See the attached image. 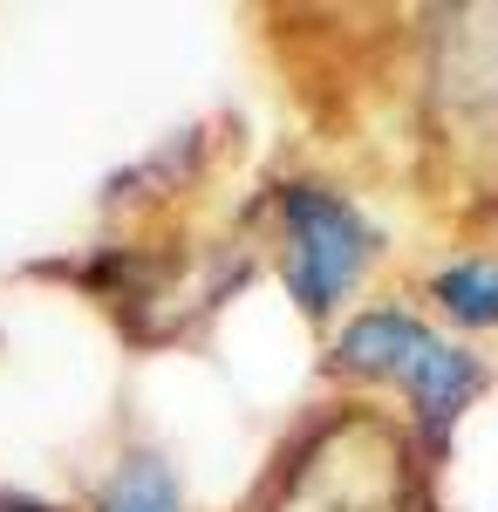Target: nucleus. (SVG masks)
Returning a JSON list of instances; mask_svg holds the SVG:
<instances>
[{
    "instance_id": "obj_1",
    "label": "nucleus",
    "mask_w": 498,
    "mask_h": 512,
    "mask_svg": "<svg viewBox=\"0 0 498 512\" xmlns=\"http://www.w3.org/2000/svg\"><path fill=\"white\" fill-rule=\"evenodd\" d=\"M342 362L403 383V390L417 396L430 437H444L464 417V403L485 390V369H478L464 349H451L444 335H430L423 321H410V315H362L342 335Z\"/></svg>"
},
{
    "instance_id": "obj_4",
    "label": "nucleus",
    "mask_w": 498,
    "mask_h": 512,
    "mask_svg": "<svg viewBox=\"0 0 498 512\" xmlns=\"http://www.w3.org/2000/svg\"><path fill=\"white\" fill-rule=\"evenodd\" d=\"M437 294H444L451 315H464V321H485V328L498 321V267H492V260L444 267V274H437Z\"/></svg>"
},
{
    "instance_id": "obj_5",
    "label": "nucleus",
    "mask_w": 498,
    "mask_h": 512,
    "mask_svg": "<svg viewBox=\"0 0 498 512\" xmlns=\"http://www.w3.org/2000/svg\"><path fill=\"white\" fill-rule=\"evenodd\" d=\"M0 512H55V506H41V499H21V492H0Z\"/></svg>"
},
{
    "instance_id": "obj_2",
    "label": "nucleus",
    "mask_w": 498,
    "mask_h": 512,
    "mask_svg": "<svg viewBox=\"0 0 498 512\" xmlns=\"http://www.w3.org/2000/svg\"><path fill=\"white\" fill-rule=\"evenodd\" d=\"M280 212L294 233V294L307 315H328L369 260V226L355 219V205H342L335 192H314V185H287Z\"/></svg>"
},
{
    "instance_id": "obj_3",
    "label": "nucleus",
    "mask_w": 498,
    "mask_h": 512,
    "mask_svg": "<svg viewBox=\"0 0 498 512\" xmlns=\"http://www.w3.org/2000/svg\"><path fill=\"white\" fill-rule=\"evenodd\" d=\"M103 512H178V485L157 458H130L103 492Z\"/></svg>"
}]
</instances>
